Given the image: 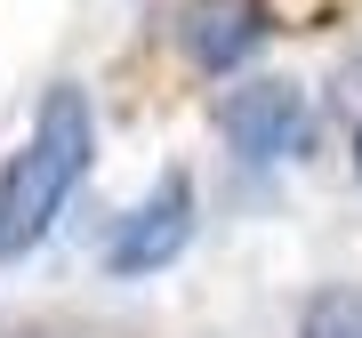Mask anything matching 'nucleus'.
I'll list each match as a JSON object with an SVG mask.
<instances>
[{
  "mask_svg": "<svg viewBox=\"0 0 362 338\" xmlns=\"http://www.w3.org/2000/svg\"><path fill=\"white\" fill-rule=\"evenodd\" d=\"M89 153H97V113H89V89L81 81H57L33 113V137L8 153L0 169V266L33 258L49 242V226L65 218L73 185L89 177Z\"/></svg>",
  "mask_w": 362,
  "mask_h": 338,
  "instance_id": "obj_1",
  "label": "nucleus"
},
{
  "mask_svg": "<svg viewBox=\"0 0 362 338\" xmlns=\"http://www.w3.org/2000/svg\"><path fill=\"white\" fill-rule=\"evenodd\" d=\"M185 242H194V185H185V177H161L153 194L113 226V242H105V274H121V282L161 274Z\"/></svg>",
  "mask_w": 362,
  "mask_h": 338,
  "instance_id": "obj_2",
  "label": "nucleus"
},
{
  "mask_svg": "<svg viewBox=\"0 0 362 338\" xmlns=\"http://www.w3.org/2000/svg\"><path fill=\"white\" fill-rule=\"evenodd\" d=\"M218 129H226V145L242 161H290L298 145H306V97L290 89V81H242L226 105H218Z\"/></svg>",
  "mask_w": 362,
  "mask_h": 338,
  "instance_id": "obj_3",
  "label": "nucleus"
},
{
  "mask_svg": "<svg viewBox=\"0 0 362 338\" xmlns=\"http://www.w3.org/2000/svg\"><path fill=\"white\" fill-rule=\"evenodd\" d=\"M266 0H185V57L202 73H233L266 40Z\"/></svg>",
  "mask_w": 362,
  "mask_h": 338,
  "instance_id": "obj_4",
  "label": "nucleus"
},
{
  "mask_svg": "<svg viewBox=\"0 0 362 338\" xmlns=\"http://www.w3.org/2000/svg\"><path fill=\"white\" fill-rule=\"evenodd\" d=\"M298 338H362V282H330V290H314Z\"/></svg>",
  "mask_w": 362,
  "mask_h": 338,
  "instance_id": "obj_5",
  "label": "nucleus"
}]
</instances>
